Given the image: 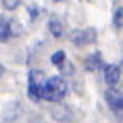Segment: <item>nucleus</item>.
I'll return each instance as SVG.
<instances>
[{
	"instance_id": "13",
	"label": "nucleus",
	"mask_w": 123,
	"mask_h": 123,
	"mask_svg": "<svg viewBox=\"0 0 123 123\" xmlns=\"http://www.w3.org/2000/svg\"><path fill=\"white\" fill-rule=\"evenodd\" d=\"M59 68H61L64 74H72V72H74V66H72V64H70L68 61H64V62L61 64V66H59Z\"/></svg>"
},
{
	"instance_id": "3",
	"label": "nucleus",
	"mask_w": 123,
	"mask_h": 123,
	"mask_svg": "<svg viewBox=\"0 0 123 123\" xmlns=\"http://www.w3.org/2000/svg\"><path fill=\"white\" fill-rule=\"evenodd\" d=\"M70 40L72 44L76 46H87V44H93L97 40V31L95 29H85V31H74L70 34Z\"/></svg>"
},
{
	"instance_id": "9",
	"label": "nucleus",
	"mask_w": 123,
	"mask_h": 123,
	"mask_svg": "<svg viewBox=\"0 0 123 123\" xmlns=\"http://www.w3.org/2000/svg\"><path fill=\"white\" fill-rule=\"evenodd\" d=\"M114 27L116 29H123V8H117L114 13Z\"/></svg>"
},
{
	"instance_id": "15",
	"label": "nucleus",
	"mask_w": 123,
	"mask_h": 123,
	"mask_svg": "<svg viewBox=\"0 0 123 123\" xmlns=\"http://www.w3.org/2000/svg\"><path fill=\"white\" fill-rule=\"evenodd\" d=\"M53 2H61V0H53Z\"/></svg>"
},
{
	"instance_id": "4",
	"label": "nucleus",
	"mask_w": 123,
	"mask_h": 123,
	"mask_svg": "<svg viewBox=\"0 0 123 123\" xmlns=\"http://www.w3.org/2000/svg\"><path fill=\"white\" fill-rule=\"evenodd\" d=\"M106 102L116 114H123V91L108 89L106 91Z\"/></svg>"
},
{
	"instance_id": "10",
	"label": "nucleus",
	"mask_w": 123,
	"mask_h": 123,
	"mask_svg": "<svg viewBox=\"0 0 123 123\" xmlns=\"http://www.w3.org/2000/svg\"><path fill=\"white\" fill-rule=\"evenodd\" d=\"M64 61H66V57H64V51H57V53H53V55H51V62H53L55 66H61Z\"/></svg>"
},
{
	"instance_id": "12",
	"label": "nucleus",
	"mask_w": 123,
	"mask_h": 123,
	"mask_svg": "<svg viewBox=\"0 0 123 123\" xmlns=\"http://www.w3.org/2000/svg\"><path fill=\"white\" fill-rule=\"evenodd\" d=\"M10 27H12V36H19L21 34V25L17 23V21H10Z\"/></svg>"
},
{
	"instance_id": "14",
	"label": "nucleus",
	"mask_w": 123,
	"mask_h": 123,
	"mask_svg": "<svg viewBox=\"0 0 123 123\" xmlns=\"http://www.w3.org/2000/svg\"><path fill=\"white\" fill-rule=\"evenodd\" d=\"M2 74H4V68H2V64H0V76H2Z\"/></svg>"
},
{
	"instance_id": "5",
	"label": "nucleus",
	"mask_w": 123,
	"mask_h": 123,
	"mask_svg": "<svg viewBox=\"0 0 123 123\" xmlns=\"http://www.w3.org/2000/svg\"><path fill=\"white\" fill-rule=\"evenodd\" d=\"M119 78H121V66L108 64L106 68H104V81H106L110 87H116L119 83Z\"/></svg>"
},
{
	"instance_id": "7",
	"label": "nucleus",
	"mask_w": 123,
	"mask_h": 123,
	"mask_svg": "<svg viewBox=\"0 0 123 123\" xmlns=\"http://www.w3.org/2000/svg\"><path fill=\"white\" fill-rule=\"evenodd\" d=\"M12 36V27H10V21L6 19H0V42H8Z\"/></svg>"
},
{
	"instance_id": "8",
	"label": "nucleus",
	"mask_w": 123,
	"mask_h": 123,
	"mask_svg": "<svg viewBox=\"0 0 123 123\" xmlns=\"http://www.w3.org/2000/svg\"><path fill=\"white\" fill-rule=\"evenodd\" d=\"M47 27H49V32H51L55 38H61L62 32H64V29H62V23L59 21V19H51V21L47 23Z\"/></svg>"
},
{
	"instance_id": "16",
	"label": "nucleus",
	"mask_w": 123,
	"mask_h": 123,
	"mask_svg": "<svg viewBox=\"0 0 123 123\" xmlns=\"http://www.w3.org/2000/svg\"><path fill=\"white\" fill-rule=\"evenodd\" d=\"M121 70H123V62H121Z\"/></svg>"
},
{
	"instance_id": "11",
	"label": "nucleus",
	"mask_w": 123,
	"mask_h": 123,
	"mask_svg": "<svg viewBox=\"0 0 123 123\" xmlns=\"http://www.w3.org/2000/svg\"><path fill=\"white\" fill-rule=\"evenodd\" d=\"M19 4H21V0H2V6H4L6 10H10V12L15 10Z\"/></svg>"
},
{
	"instance_id": "1",
	"label": "nucleus",
	"mask_w": 123,
	"mask_h": 123,
	"mask_svg": "<svg viewBox=\"0 0 123 123\" xmlns=\"http://www.w3.org/2000/svg\"><path fill=\"white\" fill-rule=\"evenodd\" d=\"M68 91V83L62 76H53L47 78L46 85H44V91H42V98H46L49 102H57L64 98V95Z\"/></svg>"
},
{
	"instance_id": "2",
	"label": "nucleus",
	"mask_w": 123,
	"mask_h": 123,
	"mask_svg": "<svg viewBox=\"0 0 123 123\" xmlns=\"http://www.w3.org/2000/svg\"><path fill=\"white\" fill-rule=\"evenodd\" d=\"M46 81L47 80L42 70H31V74H29V95H31L32 100L42 98V91H44Z\"/></svg>"
},
{
	"instance_id": "6",
	"label": "nucleus",
	"mask_w": 123,
	"mask_h": 123,
	"mask_svg": "<svg viewBox=\"0 0 123 123\" xmlns=\"http://www.w3.org/2000/svg\"><path fill=\"white\" fill-rule=\"evenodd\" d=\"M100 62H102L100 55H98V53H93V55H89V57L85 59L83 66H85V70H87V72H95V70H98V68H100Z\"/></svg>"
}]
</instances>
